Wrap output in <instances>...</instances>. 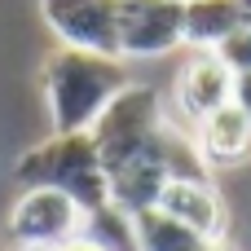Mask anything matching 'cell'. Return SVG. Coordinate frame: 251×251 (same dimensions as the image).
<instances>
[{
	"label": "cell",
	"mask_w": 251,
	"mask_h": 251,
	"mask_svg": "<svg viewBox=\"0 0 251 251\" xmlns=\"http://www.w3.org/2000/svg\"><path fill=\"white\" fill-rule=\"evenodd\" d=\"M44 106L53 132H88L101 110L132 84L119 57L79 53V49H53L40 71Z\"/></svg>",
	"instance_id": "obj_1"
},
{
	"label": "cell",
	"mask_w": 251,
	"mask_h": 251,
	"mask_svg": "<svg viewBox=\"0 0 251 251\" xmlns=\"http://www.w3.org/2000/svg\"><path fill=\"white\" fill-rule=\"evenodd\" d=\"M13 181L22 190H57L66 194L84 216H97L110 207V181L101 168V154L88 132H53L40 146H31L13 163Z\"/></svg>",
	"instance_id": "obj_2"
},
{
	"label": "cell",
	"mask_w": 251,
	"mask_h": 251,
	"mask_svg": "<svg viewBox=\"0 0 251 251\" xmlns=\"http://www.w3.org/2000/svg\"><path fill=\"white\" fill-rule=\"evenodd\" d=\"M163 132H168L163 97H159L150 84H128V88L101 110V119L88 128V137H93V146H97V154H101L106 181H110L119 168L146 159V154L163 141Z\"/></svg>",
	"instance_id": "obj_3"
},
{
	"label": "cell",
	"mask_w": 251,
	"mask_h": 251,
	"mask_svg": "<svg viewBox=\"0 0 251 251\" xmlns=\"http://www.w3.org/2000/svg\"><path fill=\"white\" fill-rule=\"evenodd\" d=\"M84 212L57 190H22L4 216L9 247L13 251H57L84 238Z\"/></svg>",
	"instance_id": "obj_4"
},
{
	"label": "cell",
	"mask_w": 251,
	"mask_h": 251,
	"mask_svg": "<svg viewBox=\"0 0 251 251\" xmlns=\"http://www.w3.org/2000/svg\"><path fill=\"white\" fill-rule=\"evenodd\" d=\"M57 49L119 57V0H40Z\"/></svg>",
	"instance_id": "obj_5"
},
{
	"label": "cell",
	"mask_w": 251,
	"mask_h": 251,
	"mask_svg": "<svg viewBox=\"0 0 251 251\" xmlns=\"http://www.w3.org/2000/svg\"><path fill=\"white\" fill-rule=\"evenodd\" d=\"M185 44L181 0H124L119 4V62L168 57Z\"/></svg>",
	"instance_id": "obj_6"
},
{
	"label": "cell",
	"mask_w": 251,
	"mask_h": 251,
	"mask_svg": "<svg viewBox=\"0 0 251 251\" xmlns=\"http://www.w3.org/2000/svg\"><path fill=\"white\" fill-rule=\"evenodd\" d=\"M172 101H176V115L199 128L207 115L234 101V71L221 62V53H190V62L176 71Z\"/></svg>",
	"instance_id": "obj_7"
},
{
	"label": "cell",
	"mask_w": 251,
	"mask_h": 251,
	"mask_svg": "<svg viewBox=\"0 0 251 251\" xmlns=\"http://www.w3.org/2000/svg\"><path fill=\"white\" fill-rule=\"evenodd\" d=\"M159 212L181 221L185 229H194L207 243H225L229 212H225V199L212 185V176H176V181H168V190L159 199Z\"/></svg>",
	"instance_id": "obj_8"
},
{
	"label": "cell",
	"mask_w": 251,
	"mask_h": 251,
	"mask_svg": "<svg viewBox=\"0 0 251 251\" xmlns=\"http://www.w3.org/2000/svg\"><path fill=\"white\" fill-rule=\"evenodd\" d=\"M190 141H194V150H199V159H203L207 172H216V168H243L251 159V119L229 101L225 110L207 115L194 128Z\"/></svg>",
	"instance_id": "obj_9"
},
{
	"label": "cell",
	"mask_w": 251,
	"mask_h": 251,
	"mask_svg": "<svg viewBox=\"0 0 251 251\" xmlns=\"http://www.w3.org/2000/svg\"><path fill=\"white\" fill-rule=\"evenodd\" d=\"M185 22V49L194 53H221L247 22L238 0H185L181 4Z\"/></svg>",
	"instance_id": "obj_10"
},
{
	"label": "cell",
	"mask_w": 251,
	"mask_h": 251,
	"mask_svg": "<svg viewBox=\"0 0 251 251\" xmlns=\"http://www.w3.org/2000/svg\"><path fill=\"white\" fill-rule=\"evenodd\" d=\"M132 243H137V251H212L216 247V243L199 238L194 229H185L181 221L163 216L159 207L132 216Z\"/></svg>",
	"instance_id": "obj_11"
},
{
	"label": "cell",
	"mask_w": 251,
	"mask_h": 251,
	"mask_svg": "<svg viewBox=\"0 0 251 251\" xmlns=\"http://www.w3.org/2000/svg\"><path fill=\"white\" fill-rule=\"evenodd\" d=\"M221 62H225L234 75H238V71H251V18L243 22V31L221 49Z\"/></svg>",
	"instance_id": "obj_12"
},
{
	"label": "cell",
	"mask_w": 251,
	"mask_h": 251,
	"mask_svg": "<svg viewBox=\"0 0 251 251\" xmlns=\"http://www.w3.org/2000/svg\"><path fill=\"white\" fill-rule=\"evenodd\" d=\"M234 106L251 119V71H238L234 75Z\"/></svg>",
	"instance_id": "obj_13"
},
{
	"label": "cell",
	"mask_w": 251,
	"mask_h": 251,
	"mask_svg": "<svg viewBox=\"0 0 251 251\" xmlns=\"http://www.w3.org/2000/svg\"><path fill=\"white\" fill-rule=\"evenodd\" d=\"M57 251H101V247L88 243V238H75V243H66V247H57Z\"/></svg>",
	"instance_id": "obj_14"
},
{
	"label": "cell",
	"mask_w": 251,
	"mask_h": 251,
	"mask_svg": "<svg viewBox=\"0 0 251 251\" xmlns=\"http://www.w3.org/2000/svg\"><path fill=\"white\" fill-rule=\"evenodd\" d=\"M212 251H229V247H225V243H216V247H212Z\"/></svg>",
	"instance_id": "obj_15"
},
{
	"label": "cell",
	"mask_w": 251,
	"mask_h": 251,
	"mask_svg": "<svg viewBox=\"0 0 251 251\" xmlns=\"http://www.w3.org/2000/svg\"><path fill=\"white\" fill-rule=\"evenodd\" d=\"M119 4H124V0H119Z\"/></svg>",
	"instance_id": "obj_16"
},
{
	"label": "cell",
	"mask_w": 251,
	"mask_h": 251,
	"mask_svg": "<svg viewBox=\"0 0 251 251\" xmlns=\"http://www.w3.org/2000/svg\"><path fill=\"white\" fill-rule=\"evenodd\" d=\"M181 4H185V0H181Z\"/></svg>",
	"instance_id": "obj_17"
},
{
	"label": "cell",
	"mask_w": 251,
	"mask_h": 251,
	"mask_svg": "<svg viewBox=\"0 0 251 251\" xmlns=\"http://www.w3.org/2000/svg\"><path fill=\"white\" fill-rule=\"evenodd\" d=\"M0 251H4V247H0Z\"/></svg>",
	"instance_id": "obj_18"
}]
</instances>
